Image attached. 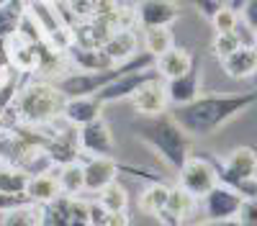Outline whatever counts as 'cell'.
<instances>
[{"instance_id": "obj_21", "label": "cell", "mask_w": 257, "mask_h": 226, "mask_svg": "<svg viewBox=\"0 0 257 226\" xmlns=\"http://www.w3.org/2000/svg\"><path fill=\"white\" fill-rule=\"evenodd\" d=\"M70 200H72V195L62 193L49 203H41V223L44 226H72Z\"/></svg>"}, {"instance_id": "obj_20", "label": "cell", "mask_w": 257, "mask_h": 226, "mask_svg": "<svg viewBox=\"0 0 257 226\" xmlns=\"http://www.w3.org/2000/svg\"><path fill=\"white\" fill-rule=\"evenodd\" d=\"M26 16V0H0V39H13Z\"/></svg>"}, {"instance_id": "obj_22", "label": "cell", "mask_w": 257, "mask_h": 226, "mask_svg": "<svg viewBox=\"0 0 257 226\" xmlns=\"http://www.w3.org/2000/svg\"><path fill=\"white\" fill-rule=\"evenodd\" d=\"M167 195H170V185H165L162 180H149V185L139 195V208L149 216H157L165 208Z\"/></svg>"}, {"instance_id": "obj_16", "label": "cell", "mask_w": 257, "mask_h": 226, "mask_svg": "<svg viewBox=\"0 0 257 226\" xmlns=\"http://www.w3.org/2000/svg\"><path fill=\"white\" fill-rule=\"evenodd\" d=\"M254 62H257V44H242L221 59V67L229 77L242 80L254 75Z\"/></svg>"}, {"instance_id": "obj_1", "label": "cell", "mask_w": 257, "mask_h": 226, "mask_svg": "<svg viewBox=\"0 0 257 226\" xmlns=\"http://www.w3.org/2000/svg\"><path fill=\"white\" fill-rule=\"evenodd\" d=\"M254 103H257V90L234 93V95H198L185 106H175L173 118L193 139H206L216 134L231 118L252 108Z\"/></svg>"}, {"instance_id": "obj_4", "label": "cell", "mask_w": 257, "mask_h": 226, "mask_svg": "<svg viewBox=\"0 0 257 226\" xmlns=\"http://www.w3.org/2000/svg\"><path fill=\"white\" fill-rule=\"evenodd\" d=\"M178 185L201 200L213 185H219V167L201 154H190L178 170Z\"/></svg>"}, {"instance_id": "obj_8", "label": "cell", "mask_w": 257, "mask_h": 226, "mask_svg": "<svg viewBox=\"0 0 257 226\" xmlns=\"http://www.w3.org/2000/svg\"><path fill=\"white\" fill-rule=\"evenodd\" d=\"M80 149L82 154H100V157L116 154V141H113L111 126L103 121V116L80 126Z\"/></svg>"}, {"instance_id": "obj_26", "label": "cell", "mask_w": 257, "mask_h": 226, "mask_svg": "<svg viewBox=\"0 0 257 226\" xmlns=\"http://www.w3.org/2000/svg\"><path fill=\"white\" fill-rule=\"evenodd\" d=\"M98 195V200L103 203V208L105 211H116V213H126V208H128V193L121 188V185L113 180V182H108L103 190H98L95 193Z\"/></svg>"}, {"instance_id": "obj_28", "label": "cell", "mask_w": 257, "mask_h": 226, "mask_svg": "<svg viewBox=\"0 0 257 226\" xmlns=\"http://www.w3.org/2000/svg\"><path fill=\"white\" fill-rule=\"evenodd\" d=\"M244 44V39L239 36V29H234V31H216V36H213V54H216L219 59H224L226 54H231L237 47Z\"/></svg>"}, {"instance_id": "obj_24", "label": "cell", "mask_w": 257, "mask_h": 226, "mask_svg": "<svg viewBox=\"0 0 257 226\" xmlns=\"http://www.w3.org/2000/svg\"><path fill=\"white\" fill-rule=\"evenodd\" d=\"M57 177H59V185H62V193H67V195H80V193H85V170H82V159L57 167Z\"/></svg>"}, {"instance_id": "obj_3", "label": "cell", "mask_w": 257, "mask_h": 226, "mask_svg": "<svg viewBox=\"0 0 257 226\" xmlns=\"http://www.w3.org/2000/svg\"><path fill=\"white\" fill-rule=\"evenodd\" d=\"M67 93L52 80H24L13 106L8 108L16 123L26 126H44L57 118H62V111L67 106Z\"/></svg>"}, {"instance_id": "obj_9", "label": "cell", "mask_w": 257, "mask_h": 226, "mask_svg": "<svg viewBox=\"0 0 257 226\" xmlns=\"http://www.w3.org/2000/svg\"><path fill=\"white\" fill-rule=\"evenodd\" d=\"M82 170H85V193H98L108 182L116 180V175L121 172V164L113 157L85 154L82 157Z\"/></svg>"}, {"instance_id": "obj_32", "label": "cell", "mask_w": 257, "mask_h": 226, "mask_svg": "<svg viewBox=\"0 0 257 226\" xmlns=\"http://www.w3.org/2000/svg\"><path fill=\"white\" fill-rule=\"evenodd\" d=\"M67 8L72 11V18L85 21V18H93L95 0H67Z\"/></svg>"}, {"instance_id": "obj_23", "label": "cell", "mask_w": 257, "mask_h": 226, "mask_svg": "<svg viewBox=\"0 0 257 226\" xmlns=\"http://www.w3.org/2000/svg\"><path fill=\"white\" fill-rule=\"evenodd\" d=\"M3 226H39L41 223V203H21L16 208L0 213Z\"/></svg>"}, {"instance_id": "obj_29", "label": "cell", "mask_w": 257, "mask_h": 226, "mask_svg": "<svg viewBox=\"0 0 257 226\" xmlns=\"http://www.w3.org/2000/svg\"><path fill=\"white\" fill-rule=\"evenodd\" d=\"M211 24H213V29H216V31H234V29L239 26L237 11L229 8V6H221V8L216 11V16L211 18Z\"/></svg>"}, {"instance_id": "obj_18", "label": "cell", "mask_w": 257, "mask_h": 226, "mask_svg": "<svg viewBox=\"0 0 257 226\" xmlns=\"http://www.w3.org/2000/svg\"><path fill=\"white\" fill-rule=\"evenodd\" d=\"M103 49L108 52V57L116 65H121V62L132 59L139 52V36L134 34V29H116L111 34V39L103 44Z\"/></svg>"}, {"instance_id": "obj_13", "label": "cell", "mask_w": 257, "mask_h": 226, "mask_svg": "<svg viewBox=\"0 0 257 226\" xmlns=\"http://www.w3.org/2000/svg\"><path fill=\"white\" fill-rule=\"evenodd\" d=\"M196 195H190L185 188L180 185H173L170 188V195H167V203L165 208L157 213V221L160 223H167V226H178L185 221V216H190V211L196 208Z\"/></svg>"}, {"instance_id": "obj_10", "label": "cell", "mask_w": 257, "mask_h": 226, "mask_svg": "<svg viewBox=\"0 0 257 226\" xmlns=\"http://www.w3.org/2000/svg\"><path fill=\"white\" fill-rule=\"evenodd\" d=\"M160 72L157 67H147V70H137V72H126L121 75L118 80H113L111 85H105L100 93H95L103 103H116V100H126V98H132L144 82L149 80H157Z\"/></svg>"}, {"instance_id": "obj_25", "label": "cell", "mask_w": 257, "mask_h": 226, "mask_svg": "<svg viewBox=\"0 0 257 226\" xmlns=\"http://www.w3.org/2000/svg\"><path fill=\"white\" fill-rule=\"evenodd\" d=\"M31 172L16 164H0V190L3 193H26Z\"/></svg>"}, {"instance_id": "obj_11", "label": "cell", "mask_w": 257, "mask_h": 226, "mask_svg": "<svg viewBox=\"0 0 257 226\" xmlns=\"http://www.w3.org/2000/svg\"><path fill=\"white\" fill-rule=\"evenodd\" d=\"M132 106L139 116H157V113H165L167 106H170V98H167V88H165V80L157 77V80H149L144 85L128 98Z\"/></svg>"}, {"instance_id": "obj_5", "label": "cell", "mask_w": 257, "mask_h": 226, "mask_svg": "<svg viewBox=\"0 0 257 226\" xmlns=\"http://www.w3.org/2000/svg\"><path fill=\"white\" fill-rule=\"evenodd\" d=\"M219 167V182H226L231 188H239L242 182L257 177V152L252 147H237L229 152L224 162L216 164Z\"/></svg>"}, {"instance_id": "obj_15", "label": "cell", "mask_w": 257, "mask_h": 226, "mask_svg": "<svg viewBox=\"0 0 257 226\" xmlns=\"http://www.w3.org/2000/svg\"><path fill=\"white\" fill-rule=\"evenodd\" d=\"M103 106H105V103L98 95H77V98L67 100V106H64V111H62V118L80 129V126H85V123L100 118Z\"/></svg>"}, {"instance_id": "obj_35", "label": "cell", "mask_w": 257, "mask_h": 226, "mask_svg": "<svg viewBox=\"0 0 257 226\" xmlns=\"http://www.w3.org/2000/svg\"><path fill=\"white\" fill-rule=\"evenodd\" d=\"M193 3H196V8H198L206 18H213V16H216V11L221 8L219 0H193Z\"/></svg>"}, {"instance_id": "obj_39", "label": "cell", "mask_w": 257, "mask_h": 226, "mask_svg": "<svg viewBox=\"0 0 257 226\" xmlns=\"http://www.w3.org/2000/svg\"><path fill=\"white\" fill-rule=\"evenodd\" d=\"M0 164H6V159H3V157H0Z\"/></svg>"}, {"instance_id": "obj_17", "label": "cell", "mask_w": 257, "mask_h": 226, "mask_svg": "<svg viewBox=\"0 0 257 226\" xmlns=\"http://www.w3.org/2000/svg\"><path fill=\"white\" fill-rule=\"evenodd\" d=\"M193 62H196V57H193L188 49H183V47H170L165 54L157 57L155 67H157V72H160L162 80H170V77H178V75L188 72V70L193 67Z\"/></svg>"}, {"instance_id": "obj_33", "label": "cell", "mask_w": 257, "mask_h": 226, "mask_svg": "<svg viewBox=\"0 0 257 226\" xmlns=\"http://www.w3.org/2000/svg\"><path fill=\"white\" fill-rule=\"evenodd\" d=\"M21 203H31V195L29 193H3L0 190V213L16 208Z\"/></svg>"}, {"instance_id": "obj_19", "label": "cell", "mask_w": 257, "mask_h": 226, "mask_svg": "<svg viewBox=\"0 0 257 226\" xmlns=\"http://www.w3.org/2000/svg\"><path fill=\"white\" fill-rule=\"evenodd\" d=\"M26 193L31 195L34 203H49V200H54L57 195H62V185H59L57 170H54V172H52V170H44V172L31 175Z\"/></svg>"}, {"instance_id": "obj_38", "label": "cell", "mask_w": 257, "mask_h": 226, "mask_svg": "<svg viewBox=\"0 0 257 226\" xmlns=\"http://www.w3.org/2000/svg\"><path fill=\"white\" fill-rule=\"evenodd\" d=\"M244 3H247V0H229V3H226V6H229V8H234V11H237V13H239V11L244 8Z\"/></svg>"}, {"instance_id": "obj_2", "label": "cell", "mask_w": 257, "mask_h": 226, "mask_svg": "<svg viewBox=\"0 0 257 226\" xmlns=\"http://www.w3.org/2000/svg\"><path fill=\"white\" fill-rule=\"evenodd\" d=\"M128 129L142 144H147L162 162H167L175 170H180L183 162L193 154V136L167 113L139 116L128 123Z\"/></svg>"}, {"instance_id": "obj_14", "label": "cell", "mask_w": 257, "mask_h": 226, "mask_svg": "<svg viewBox=\"0 0 257 226\" xmlns=\"http://www.w3.org/2000/svg\"><path fill=\"white\" fill-rule=\"evenodd\" d=\"M70 57V65L82 70V72H95V70H108L113 67L116 62L108 57V52H105L103 47H82V44H72L64 49Z\"/></svg>"}, {"instance_id": "obj_31", "label": "cell", "mask_w": 257, "mask_h": 226, "mask_svg": "<svg viewBox=\"0 0 257 226\" xmlns=\"http://www.w3.org/2000/svg\"><path fill=\"white\" fill-rule=\"evenodd\" d=\"M70 218H72V226H77V223L90 226V203L72 195V200H70Z\"/></svg>"}, {"instance_id": "obj_27", "label": "cell", "mask_w": 257, "mask_h": 226, "mask_svg": "<svg viewBox=\"0 0 257 226\" xmlns=\"http://www.w3.org/2000/svg\"><path fill=\"white\" fill-rule=\"evenodd\" d=\"M170 47H175L173 34H170V26H152V29H144V49L152 52L155 57L165 54Z\"/></svg>"}, {"instance_id": "obj_34", "label": "cell", "mask_w": 257, "mask_h": 226, "mask_svg": "<svg viewBox=\"0 0 257 226\" xmlns=\"http://www.w3.org/2000/svg\"><path fill=\"white\" fill-rule=\"evenodd\" d=\"M239 13H242V24H244L249 31L257 34V0H247L244 8H242Z\"/></svg>"}, {"instance_id": "obj_12", "label": "cell", "mask_w": 257, "mask_h": 226, "mask_svg": "<svg viewBox=\"0 0 257 226\" xmlns=\"http://www.w3.org/2000/svg\"><path fill=\"white\" fill-rule=\"evenodd\" d=\"M180 6L175 0H139L137 6V21L142 29L152 26H170L173 21H178Z\"/></svg>"}, {"instance_id": "obj_36", "label": "cell", "mask_w": 257, "mask_h": 226, "mask_svg": "<svg viewBox=\"0 0 257 226\" xmlns=\"http://www.w3.org/2000/svg\"><path fill=\"white\" fill-rule=\"evenodd\" d=\"M126 223H128L126 213H116V211H108L103 218V226H126Z\"/></svg>"}, {"instance_id": "obj_7", "label": "cell", "mask_w": 257, "mask_h": 226, "mask_svg": "<svg viewBox=\"0 0 257 226\" xmlns=\"http://www.w3.org/2000/svg\"><path fill=\"white\" fill-rule=\"evenodd\" d=\"M201 82H203V72H201V59L196 57L193 67L178 77H170L165 80V88H167V98H170V106H185V103L196 100L201 95Z\"/></svg>"}, {"instance_id": "obj_30", "label": "cell", "mask_w": 257, "mask_h": 226, "mask_svg": "<svg viewBox=\"0 0 257 226\" xmlns=\"http://www.w3.org/2000/svg\"><path fill=\"white\" fill-rule=\"evenodd\" d=\"M237 223L242 226H257V198L254 195H244L239 211H237Z\"/></svg>"}, {"instance_id": "obj_37", "label": "cell", "mask_w": 257, "mask_h": 226, "mask_svg": "<svg viewBox=\"0 0 257 226\" xmlns=\"http://www.w3.org/2000/svg\"><path fill=\"white\" fill-rule=\"evenodd\" d=\"M242 195H254L257 198V177H252V180H247V182H242L239 188H237Z\"/></svg>"}, {"instance_id": "obj_40", "label": "cell", "mask_w": 257, "mask_h": 226, "mask_svg": "<svg viewBox=\"0 0 257 226\" xmlns=\"http://www.w3.org/2000/svg\"><path fill=\"white\" fill-rule=\"evenodd\" d=\"M254 75H257V62H254Z\"/></svg>"}, {"instance_id": "obj_6", "label": "cell", "mask_w": 257, "mask_h": 226, "mask_svg": "<svg viewBox=\"0 0 257 226\" xmlns=\"http://www.w3.org/2000/svg\"><path fill=\"white\" fill-rule=\"evenodd\" d=\"M201 200H203V211L208 221H229V218H237V211H239L244 195L237 188H231V185L219 182Z\"/></svg>"}]
</instances>
